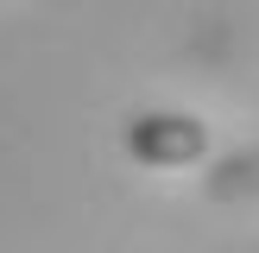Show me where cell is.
Instances as JSON below:
<instances>
[{
	"label": "cell",
	"mask_w": 259,
	"mask_h": 253,
	"mask_svg": "<svg viewBox=\"0 0 259 253\" xmlns=\"http://www.w3.org/2000/svg\"><path fill=\"white\" fill-rule=\"evenodd\" d=\"M126 152L139 164H196L209 152V126L190 114H133L126 120Z\"/></svg>",
	"instance_id": "cell-1"
}]
</instances>
